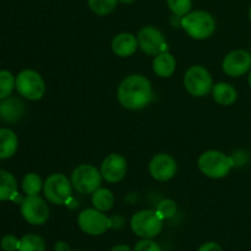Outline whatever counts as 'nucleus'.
<instances>
[{"label":"nucleus","mask_w":251,"mask_h":251,"mask_svg":"<svg viewBox=\"0 0 251 251\" xmlns=\"http://www.w3.org/2000/svg\"><path fill=\"white\" fill-rule=\"evenodd\" d=\"M152 100V85L142 75H130L122 81L118 88V100L124 108L139 110Z\"/></svg>","instance_id":"1"},{"label":"nucleus","mask_w":251,"mask_h":251,"mask_svg":"<svg viewBox=\"0 0 251 251\" xmlns=\"http://www.w3.org/2000/svg\"><path fill=\"white\" fill-rule=\"evenodd\" d=\"M199 169L201 173L212 179L225 178L229 174L230 169L234 166V159L221 151H206L199 157Z\"/></svg>","instance_id":"2"},{"label":"nucleus","mask_w":251,"mask_h":251,"mask_svg":"<svg viewBox=\"0 0 251 251\" xmlns=\"http://www.w3.org/2000/svg\"><path fill=\"white\" fill-rule=\"evenodd\" d=\"M181 27L194 39H206L215 33V17L207 11L196 10L181 17Z\"/></svg>","instance_id":"3"},{"label":"nucleus","mask_w":251,"mask_h":251,"mask_svg":"<svg viewBox=\"0 0 251 251\" xmlns=\"http://www.w3.org/2000/svg\"><path fill=\"white\" fill-rule=\"evenodd\" d=\"M130 225L135 234L145 239H150L161 233L163 228V220L157 211L142 210L132 216Z\"/></svg>","instance_id":"4"},{"label":"nucleus","mask_w":251,"mask_h":251,"mask_svg":"<svg viewBox=\"0 0 251 251\" xmlns=\"http://www.w3.org/2000/svg\"><path fill=\"white\" fill-rule=\"evenodd\" d=\"M43 191L49 202L53 205H64L71 199L73 184L64 174L54 173L44 181Z\"/></svg>","instance_id":"5"},{"label":"nucleus","mask_w":251,"mask_h":251,"mask_svg":"<svg viewBox=\"0 0 251 251\" xmlns=\"http://www.w3.org/2000/svg\"><path fill=\"white\" fill-rule=\"evenodd\" d=\"M184 86L191 96L203 97L212 91V76L203 66H190L184 75Z\"/></svg>","instance_id":"6"},{"label":"nucleus","mask_w":251,"mask_h":251,"mask_svg":"<svg viewBox=\"0 0 251 251\" xmlns=\"http://www.w3.org/2000/svg\"><path fill=\"white\" fill-rule=\"evenodd\" d=\"M102 174L92 164H81L71 174V184L80 194H93L100 188Z\"/></svg>","instance_id":"7"},{"label":"nucleus","mask_w":251,"mask_h":251,"mask_svg":"<svg viewBox=\"0 0 251 251\" xmlns=\"http://www.w3.org/2000/svg\"><path fill=\"white\" fill-rule=\"evenodd\" d=\"M16 90L27 100H38L46 93V83L37 71L24 70L16 77Z\"/></svg>","instance_id":"8"},{"label":"nucleus","mask_w":251,"mask_h":251,"mask_svg":"<svg viewBox=\"0 0 251 251\" xmlns=\"http://www.w3.org/2000/svg\"><path fill=\"white\" fill-rule=\"evenodd\" d=\"M78 227L90 235H100L112 227V221L97 208H86L77 217Z\"/></svg>","instance_id":"9"},{"label":"nucleus","mask_w":251,"mask_h":251,"mask_svg":"<svg viewBox=\"0 0 251 251\" xmlns=\"http://www.w3.org/2000/svg\"><path fill=\"white\" fill-rule=\"evenodd\" d=\"M139 47L144 53L149 55H158L167 51V42L164 34L153 26H146L140 29L137 34Z\"/></svg>","instance_id":"10"},{"label":"nucleus","mask_w":251,"mask_h":251,"mask_svg":"<svg viewBox=\"0 0 251 251\" xmlns=\"http://www.w3.org/2000/svg\"><path fill=\"white\" fill-rule=\"evenodd\" d=\"M21 215L29 225H44L49 218L48 205L38 195L27 196L21 202Z\"/></svg>","instance_id":"11"},{"label":"nucleus","mask_w":251,"mask_h":251,"mask_svg":"<svg viewBox=\"0 0 251 251\" xmlns=\"http://www.w3.org/2000/svg\"><path fill=\"white\" fill-rule=\"evenodd\" d=\"M222 68L228 76L239 77L251 69V55L242 49L230 51L223 59Z\"/></svg>","instance_id":"12"},{"label":"nucleus","mask_w":251,"mask_h":251,"mask_svg":"<svg viewBox=\"0 0 251 251\" xmlns=\"http://www.w3.org/2000/svg\"><path fill=\"white\" fill-rule=\"evenodd\" d=\"M149 171L154 180H171L176 173V162L171 154L158 153L151 159V162H150Z\"/></svg>","instance_id":"13"},{"label":"nucleus","mask_w":251,"mask_h":251,"mask_svg":"<svg viewBox=\"0 0 251 251\" xmlns=\"http://www.w3.org/2000/svg\"><path fill=\"white\" fill-rule=\"evenodd\" d=\"M127 163L126 159L119 153H112L104 158L100 164V174L108 183H119L126 176Z\"/></svg>","instance_id":"14"},{"label":"nucleus","mask_w":251,"mask_h":251,"mask_svg":"<svg viewBox=\"0 0 251 251\" xmlns=\"http://www.w3.org/2000/svg\"><path fill=\"white\" fill-rule=\"evenodd\" d=\"M139 48V42L137 37L131 33H119L113 38L112 41V50L115 55L120 58H126V56L132 55Z\"/></svg>","instance_id":"15"},{"label":"nucleus","mask_w":251,"mask_h":251,"mask_svg":"<svg viewBox=\"0 0 251 251\" xmlns=\"http://www.w3.org/2000/svg\"><path fill=\"white\" fill-rule=\"evenodd\" d=\"M24 105L19 98H5L0 103V118L7 123L17 122L25 113Z\"/></svg>","instance_id":"16"},{"label":"nucleus","mask_w":251,"mask_h":251,"mask_svg":"<svg viewBox=\"0 0 251 251\" xmlns=\"http://www.w3.org/2000/svg\"><path fill=\"white\" fill-rule=\"evenodd\" d=\"M152 68H153L154 74L159 76V77H169L176 71V58L171 53H168V51H163V53L154 56Z\"/></svg>","instance_id":"17"},{"label":"nucleus","mask_w":251,"mask_h":251,"mask_svg":"<svg viewBox=\"0 0 251 251\" xmlns=\"http://www.w3.org/2000/svg\"><path fill=\"white\" fill-rule=\"evenodd\" d=\"M19 146L16 134L11 129H0V158L6 159L14 156Z\"/></svg>","instance_id":"18"},{"label":"nucleus","mask_w":251,"mask_h":251,"mask_svg":"<svg viewBox=\"0 0 251 251\" xmlns=\"http://www.w3.org/2000/svg\"><path fill=\"white\" fill-rule=\"evenodd\" d=\"M212 95L216 102L221 105H232L237 100V90L230 83H216L212 88Z\"/></svg>","instance_id":"19"},{"label":"nucleus","mask_w":251,"mask_h":251,"mask_svg":"<svg viewBox=\"0 0 251 251\" xmlns=\"http://www.w3.org/2000/svg\"><path fill=\"white\" fill-rule=\"evenodd\" d=\"M17 195V183L11 173L0 169V201L14 200Z\"/></svg>","instance_id":"20"},{"label":"nucleus","mask_w":251,"mask_h":251,"mask_svg":"<svg viewBox=\"0 0 251 251\" xmlns=\"http://www.w3.org/2000/svg\"><path fill=\"white\" fill-rule=\"evenodd\" d=\"M114 195H113L109 189L100 188L92 194L93 206L98 211H102V212L109 211L114 206Z\"/></svg>","instance_id":"21"},{"label":"nucleus","mask_w":251,"mask_h":251,"mask_svg":"<svg viewBox=\"0 0 251 251\" xmlns=\"http://www.w3.org/2000/svg\"><path fill=\"white\" fill-rule=\"evenodd\" d=\"M42 189H43V183L38 174L28 173L25 176L22 180V190L27 196L38 195Z\"/></svg>","instance_id":"22"},{"label":"nucleus","mask_w":251,"mask_h":251,"mask_svg":"<svg viewBox=\"0 0 251 251\" xmlns=\"http://www.w3.org/2000/svg\"><path fill=\"white\" fill-rule=\"evenodd\" d=\"M19 251H46V243L39 235L26 234L20 239Z\"/></svg>","instance_id":"23"},{"label":"nucleus","mask_w":251,"mask_h":251,"mask_svg":"<svg viewBox=\"0 0 251 251\" xmlns=\"http://www.w3.org/2000/svg\"><path fill=\"white\" fill-rule=\"evenodd\" d=\"M16 87V78L10 71L0 70V100H5Z\"/></svg>","instance_id":"24"},{"label":"nucleus","mask_w":251,"mask_h":251,"mask_svg":"<svg viewBox=\"0 0 251 251\" xmlns=\"http://www.w3.org/2000/svg\"><path fill=\"white\" fill-rule=\"evenodd\" d=\"M117 1L118 0H87L90 9L100 16L110 14L117 6Z\"/></svg>","instance_id":"25"},{"label":"nucleus","mask_w":251,"mask_h":251,"mask_svg":"<svg viewBox=\"0 0 251 251\" xmlns=\"http://www.w3.org/2000/svg\"><path fill=\"white\" fill-rule=\"evenodd\" d=\"M171 11L176 16H185L193 6V0H167Z\"/></svg>","instance_id":"26"},{"label":"nucleus","mask_w":251,"mask_h":251,"mask_svg":"<svg viewBox=\"0 0 251 251\" xmlns=\"http://www.w3.org/2000/svg\"><path fill=\"white\" fill-rule=\"evenodd\" d=\"M156 211L162 220H169L176 213V203L173 200L166 199L157 205Z\"/></svg>","instance_id":"27"},{"label":"nucleus","mask_w":251,"mask_h":251,"mask_svg":"<svg viewBox=\"0 0 251 251\" xmlns=\"http://www.w3.org/2000/svg\"><path fill=\"white\" fill-rule=\"evenodd\" d=\"M0 247L4 251H16L19 250L20 240L15 235L7 234L0 242Z\"/></svg>","instance_id":"28"},{"label":"nucleus","mask_w":251,"mask_h":251,"mask_svg":"<svg viewBox=\"0 0 251 251\" xmlns=\"http://www.w3.org/2000/svg\"><path fill=\"white\" fill-rule=\"evenodd\" d=\"M134 251H162L161 247L157 244L156 242L151 239H144L140 240L136 245H135Z\"/></svg>","instance_id":"29"},{"label":"nucleus","mask_w":251,"mask_h":251,"mask_svg":"<svg viewBox=\"0 0 251 251\" xmlns=\"http://www.w3.org/2000/svg\"><path fill=\"white\" fill-rule=\"evenodd\" d=\"M199 251H223V249L217 244V243L210 242V243H205V244L199 249Z\"/></svg>","instance_id":"30"},{"label":"nucleus","mask_w":251,"mask_h":251,"mask_svg":"<svg viewBox=\"0 0 251 251\" xmlns=\"http://www.w3.org/2000/svg\"><path fill=\"white\" fill-rule=\"evenodd\" d=\"M54 251H70V247L65 242H58L54 247Z\"/></svg>","instance_id":"31"},{"label":"nucleus","mask_w":251,"mask_h":251,"mask_svg":"<svg viewBox=\"0 0 251 251\" xmlns=\"http://www.w3.org/2000/svg\"><path fill=\"white\" fill-rule=\"evenodd\" d=\"M110 251H131V250H130V248L127 247V245L122 244V245H117V247H114Z\"/></svg>","instance_id":"32"},{"label":"nucleus","mask_w":251,"mask_h":251,"mask_svg":"<svg viewBox=\"0 0 251 251\" xmlns=\"http://www.w3.org/2000/svg\"><path fill=\"white\" fill-rule=\"evenodd\" d=\"M118 1L123 2V4H132V2H134L135 0H118Z\"/></svg>","instance_id":"33"},{"label":"nucleus","mask_w":251,"mask_h":251,"mask_svg":"<svg viewBox=\"0 0 251 251\" xmlns=\"http://www.w3.org/2000/svg\"><path fill=\"white\" fill-rule=\"evenodd\" d=\"M248 81H249V86L251 87V73L249 74V78H248Z\"/></svg>","instance_id":"34"},{"label":"nucleus","mask_w":251,"mask_h":251,"mask_svg":"<svg viewBox=\"0 0 251 251\" xmlns=\"http://www.w3.org/2000/svg\"><path fill=\"white\" fill-rule=\"evenodd\" d=\"M249 19H250V21H251V6H250V9H249Z\"/></svg>","instance_id":"35"},{"label":"nucleus","mask_w":251,"mask_h":251,"mask_svg":"<svg viewBox=\"0 0 251 251\" xmlns=\"http://www.w3.org/2000/svg\"><path fill=\"white\" fill-rule=\"evenodd\" d=\"M76 251H83V250H76Z\"/></svg>","instance_id":"36"}]
</instances>
